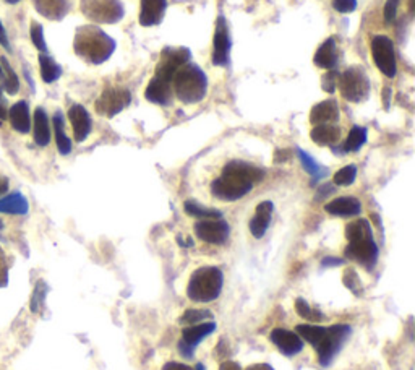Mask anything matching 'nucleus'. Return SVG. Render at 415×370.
Listing matches in <instances>:
<instances>
[{"mask_svg": "<svg viewBox=\"0 0 415 370\" xmlns=\"http://www.w3.org/2000/svg\"><path fill=\"white\" fill-rule=\"evenodd\" d=\"M265 179V171L245 161H230L224 166L220 177L211 184L213 195L224 201H235Z\"/></svg>", "mask_w": 415, "mask_h": 370, "instance_id": "f257e3e1", "label": "nucleus"}, {"mask_svg": "<svg viewBox=\"0 0 415 370\" xmlns=\"http://www.w3.org/2000/svg\"><path fill=\"white\" fill-rule=\"evenodd\" d=\"M73 49L77 55L91 65L104 64L115 51V41L96 25H85L77 29Z\"/></svg>", "mask_w": 415, "mask_h": 370, "instance_id": "f03ea898", "label": "nucleus"}, {"mask_svg": "<svg viewBox=\"0 0 415 370\" xmlns=\"http://www.w3.org/2000/svg\"><path fill=\"white\" fill-rule=\"evenodd\" d=\"M345 237L349 241V246L344 250L345 257L369 270L375 267L378 262V246L373 239L370 223L367 220L352 221L345 226Z\"/></svg>", "mask_w": 415, "mask_h": 370, "instance_id": "7ed1b4c3", "label": "nucleus"}, {"mask_svg": "<svg viewBox=\"0 0 415 370\" xmlns=\"http://www.w3.org/2000/svg\"><path fill=\"white\" fill-rule=\"evenodd\" d=\"M172 90L182 103L195 104L206 96L208 78L197 64H185L177 70Z\"/></svg>", "mask_w": 415, "mask_h": 370, "instance_id": "20e7f679", "label": "nucleus"}, {"mask_svg": "<svg viewBox=\"0 0 415 370\" xmlns=\"http://www.w3.org/2000/svg\"><path fill=\"white\" fill-rule=\"evenodd\" d=\"M224 275L218 267H202L192 275L187 286V296L193 302H213L220 296Z\"/></svg>", "mask_w": 415, "mask_h": 370, "instance_id": "39448f33", "label": "nucleus"}, {"mask_svg": "<svg viewBox=\"0 0 415 370\" xmlns=\"http://www.w3.org/2000/svg\"><path fill=\"white\" fill-rule=\"evenodd\" d=\"M350 333L352 328L349 325H333L324 328L322 340L315 346L318 352L320 366L329 367L331 364H333L336 356H338L341 349H343L344 343L348 341V338L350 336Z\"/></svg>", "mask_w": 415, "mask_h": 370, "instance_id": "423d86ee", "label": "nucleus"}, {"mask_svg": "<svg viewBox=\"0 0 415 370\" xmlns=\"http://www.w3.org/2000/svg\"><path fill=\"white\" fill-rule=\"evenodd\" d=\"M80 8L93 23L114 25L124 18V5L120 0H80Z\"/></svg>", "mask_w": 415, "mask_h": 370, "instance_id": "0eeeda50", "label": "nucleus"}, {"mask_svg": "<svg viewBox=\"0 0 415 370\" xmlns=\"http://www.w3.org/2000/svg\"><path fill=\"white\" fill-rule=\"evenodd\" d=\"M338 85L341 95L350 103H362L369 98L370 80L367 72L360 67H350L343 75H339Z\"/></svg>", "mask_w": 415, "mask_h": 370, "instance_id": "6e6552de", "label": "nucleus"}, {"mask_svg": "<svg viewBox=\"0 0 415 370\" xmlns=\"http://www.w3.org/2000/svg\"><path fill=\"white\" fill-rule=\"evenodd\" d=\"M190 55H192L190 51L187 48H164L161 52L159 62H157L156 65L154 77L172 83L177 70L185 64H188Z\"/></svg>", "mask_w": 415, "mask_h": 370, "instance_id": "1a4fd4ad", "label": "nucleus"}, {"mask_svg": "<svg viewBox=\"0 0 415 370\" xmlns=\"http://www.w3.org/2000/svg\"><path fill=\"white\" fill-rule=\"evenodd\" d=\"M371 57L375 65L380 69L381 74L386 77L393 78L397 72V64H396V52H394V44L393 41L385 34L375 36L371 39Z\"/></svg>", "mask_w": 415, "mask_h": 370, "instance_id": "9d476101", "label": "nucleus"}, {"mask_svg": "<svg viewBox=\"0 0 415 370\" xmlns=\"http://www.w3.org/2000/svg\"><path fill=\"white\" fill-rule=\"evenodd\" d=\"M131 103V95L125 88H106L96 101V112L106 117H114L122 112Z\"/></svg>", "mask_w": 415, "mask_h": 370, "instance_id": "9b49d317", "label": "nucleus"}, {"mask_svg": "<svg viewBox=\"0 0 415 370\" xmlns=\"http://www.w3.org/2000/svg\"><path fill=\"white\" fill-rule=\"evenodd\" d=\"M216 331V323L214 322H203L197 325H190L182 331V340L178 341V351L183 357L193 359L197 346L202 343L204 338L213 335Z\"/></svg>", "mask_w": 415, "mask_h": 370, "instance_id": "f8f14e48", "label": "nucleus"}, {"mask_svg": "<svg viewBox=\"0 0 415 370\" xmlns=\"http://www.w3.org/2000/svg\"><path fill=\"white\" fill-rule=\"evenodd\" d=\"M195 234L199 241L219 246L229 239L230 227L223 218H219V220H202L195 224Z\"/></svg>", "mask_w": 415, "mask_h": 370, "instance_id": "ddd939ff", "label": "nucleus"}, {"mask_svg": "<svg viewBox=\"0 0 415 370\" xmlns=\"http://www.w3.org/2000/svg\"><path fill=\"white\" fill-rule=\"evenodd\" d=\"M230 34L229 26L225 23V18L220 15L216 23V31H214V41H213V62L214 65L224 67L229 62L230 54Z\"/></svg>", "mask_w": 415, "mask_h": 370, "instance_id": "4468645a", "label": "nucleus"}, {"mask_svg": "<svg viewBox=\"0 0 415 370\" xmlns=\"http://www.w3.org/2000/svg\"><path fill=\"white\" fill-rule=\"evenodd\" d=\"M270 341L287 357L297 356L303 349V340L297 333L284 330V328H275L270 333Z\"/></svg>", "mask_w": 415, "mask_h": 370, "instance_id": "2eb2a0df", "label": "nucleus"}, {"mask_svg": "<svg viewBox=\"0 0 415 370\" xmlns=\"http://www.w3.org/2000/svg\"><path fill=\"white\" fill-rule=\"evenodd\" d=\"M68 119H70L72 128H73V137L78 143L85 142L88 138L89 132H91L93 122L91 117H89V112L85 107L80 106V104H73V106L68 109Z\"/></svg>", "mask_w": 415, "mask_h": 370, "instance_id": "dca6fc26", "label": "nucleus"}, {"mask_svg": "<svg viewBox=\"0 0 415 370\" xmlns=\"http://www.w3.org/2000/svg\"><path fill=\"white\" fill-rule=\"evenodd\" d=\"M167 0H140V25L157 26L164 18Z\"/></svg>", "mask_w": 415, "mask_h": 370, "instance_id": "f3484780", "label": "nucleus"}, {"mask_svg": "<svg viewBox=\"0 0 415 370\" xmlns=\"http://www.w3.org/2000/svg\"><path fill=\"white\" fill-rule=\"evenodd\" d=\"M329 215L341 216V218H350L360 215L362 211V203L357 200L355 197H339L334 198L333 201H329L324 205Z\"/></svg>", "mask_w": 415, "mask_h": 370, "instance_id": "a211bd4d", "label": "nucleus"}, {"mask_svg": "<svg viewBox=\"0 0 415 370\" xmlns=\"http://www.w3.org/2000/svg\"><path fill=\"white\" fill-rule=\"evenodd\" d=\"M33 4L44 18L54 22L64 18L72 7V0H33Z\"/></svg>", "mask_w": 415, "mask_h": 370, "instance_id": "6ab92c4d", "label": "nucleus"}, {"mask_svg": "<svg viewBox=\"0 0 415 370\" xmlns=\"http://www.w3.org/2000/svg\"><path fill=\"white\" fill-rule=\"evenodd\" d=\"M339 121V106L334 99L322 101L310 111V122L313 125L334 124Z\"/></svg>", "mask_w": 415, "mask_h": 370, "instance_id": "aec40b11", "label": "nucleus"}, {"mask_svg": "<svg viewBox=\"0 0 415 370\" xmlns=\"http://www.w3.org/2000/svg\"><path fill=\"white\" fill-rule=\"evenodd\" d=\"M272 210H275V206H272V203L268 201V200L261 201L260 205L256 206L255 216L251 218V221H250V232L253 234V237L261 239L263 236H265L268 227H270Z\"/></svg>", "mask_w": 415, "mask_h": 370, "instance_id": "412c9836", "label": "nucleus"}, {"mask_svg": "<svg viewBox=\"0 0 415 370\" xmlns=\"http://www.w3.org/2000/svg\"><path fill=\"white\" fill-rule=\"evenodd\" d=\"M145 96L151 103L159 104V106H167L172 99V83L153 77L148 86H146Z\"/></svg>", "mask_w": 415, "mask_h": 370, "instance_id": "4be33fe9", "label": "nucleus"}, {"mask_svg": "<svg viewBox=\"0 0 415 370\" xmlns=\"http://www.w3.org/2000/svg\"><path fill=\"white\" fill-rule=\"evenodd\" d=\"M313 64L320 69L333 70L338 64V48H336V41L329 38L320 46L317 54L313 57Z\"/></svg>", "mask_w": 415, "mask_h": 370, "instance_id": "5701e85b", "label": "nucleus"}, {"mask_svg": "<svg viewBox=\"0 0 415 370\" xmlns=\"http://www.w3.org/2000/svg\"><path fill=\"white\" fill-rule=\"evenodd\" d=\"M8 119L12 127L20 133H28L31 128V116L29 106L26 101H18L8 111Z\"/></svg>", "mask_w": 415, "mask_h": 370, "instance_id": "b1692460", "label": "nucleus"}, {"mask_svg": "<svg viewBox=\"0 0 415 370\" xmlns=\"http://www.w3.org/2000/svg\"><path fill=\"white\" fill-rule=\"evenodd\" d=\"M310 137L320 147H334L341 138V130L333 124L315 125V128L310 133Z\"/></svg>", "mask_w": 415, "mask_h": 370, "instance_id": "393cba45", "label": "nucleus"}, {"mask_svg": "<svg viewBox=\"0 0 415 370\" xmlns=\"http://www.w3.org/2000/svg\"><path fill=\"white\" fill-rule=\"evenodd\" d=\"M29 210L28 200L20 192L10 194L7 197L0 198V213H7V215H26Z\"/></svg>", "mask_w": 415, "mask_h": 370, "instance_id": "a878e982", "label": "nucleus"}, {"mask_svg": "<svg viewBox=\"0 0 415 370\" xmlns=\"http://www.w3.org/2000/svg\"><path fill=\"white\" fill-rule=\"evenodd\" d=\"M34 142L39 147H47L51 142V127L49 119L43 107H38L34 111Z\"/></svg>", "mask_w": 415, "mask_h": 370, "instance_id": "bb28decb", "label": "nucleus"}, {"mask_svg": "<svg viewBox=\"0 0 415 370\" xmlns=\"http://www.w3.org/2000/svg\"><path fill=\"white\" fill-rule=\"evenodd\" d=\"M297 156L298 159H301V163L303 166V169L307 171V173L312 176V184L315 185L318 180H322L323 177H327L328 174V169L323 168V166H320L317 161H315L312 156L307 154L303 150H297Z\"/></svg>", "mask_w": 415, "mask_h": 370, "instance_id": "cd10ccee", "label": "nucleus"}, {"mask_svg": "<svg viewBox=\"0 0 415 370\" xmlns=\"http://www.w3.org/2000/svg\"><path fill=\"white\" fill-rule=\"evenodd\" d=\"M365 143H367V128L360 127V125H354L343 145V151L344 153H354V151H359L362 147H364Z\"/></svg>", "mask_w": 415, "mask_h": 370, "instance_id": "c85d7f7f", "label": "nucleus"}, {"mask_svg": "<svg viewBox=\"0 0 415 370\" xmlns=\"http://www.w3.org/2000/svg\"><path fill=\"white\" fill-rule=\"evenodd\" d=\"M54 130H55V143H57V148H59V153L60 154H68L72 151V142L70 138L67 137L65 133V127H64V116H62L60 112H57L54 116Z\"/></svg>", "mask_w": 415, "mask_h": 370, "instance_id": "c756f323", "label": "nucleus"}, {"mask_svg": "<svg viewBox=\"0 0 415 370\" xmlns=\"http://www.w3.org/2000/svg\"><path fill=\"white\" fill-rule=\"evenodd\" d=\"M39 67H41V77L46 83H54L59 80L62 75V69L57 62L52 59V57L41 54L39 55Z\"/></svg>", "mask_w": 415, "mask_h": 370, "instance_id": "7c9ffc66", "label": "nucleus"}, {"mask_svg": "<svg viewBox=\"0 0 415 370\" xmlns=\"http://www.w3.org/2000/svg\"><path fill=\"white\" fill-rule=\"evenodd\" d=\"M183 208H185L187 215L199 218V220H219V218H223V213L220 211L199 205V203L195 200H187Z\"/></svg>", "mask_w": 415, "mask_h": 370, "instance_id": "2f4dec72", "label": "nucleus"}, {"mask_svg": "<svg viewBox=\"0 0 415 370\" xmlns=\"http://www.w3.org/2000/svg\"><path fill=\"white\" fill-rule=\"evenodd\" d=\"M214 319L213 312L208 310V309H190L187 310L185 314H183L178 322H180V325H197V323H203V322H208Z\"/></svg>", "mask_w": 415, "mask_h": 370, "instance_id": "473e14b6", "label": "nucleus"}, {"mask_svg": "<svg viewBox=\"0 0 415 370\" xmlns=\"http://www.w3.org/2000/svg\"><path fill=\"white\" fill-rule=\"evenodd\" d=\"M297 335L302 338V340L308 341L313 348L318 345V341L322 340L323 333H324V326H318V325H297L296 328Z\"/></svg>", "mask_w": 415, "mask_h": 370, "instance_id": "72a5a7b5", "label": "nucleus"}, {"mask_svg": "<svg viewBox=\"0 0 415 370\" xmlns=\"http://www.w3.org/2000/svg\"><path fill=\"white\" fill-rule=\"evenodd\" d=\"M296 312L302 319H305L308 322H322L324 319L322 310L315 309V307L310 305L305 299H302V297H298L296 300Z\"/></svg>", "mask_w": 415, "mask_h": 370, "instance_id": "f704fd0d", "label": "nucleus"}, {"mask_svg": "<svg viewBox=\"0 0 415 370\" xmlns=\"http://www.w3.org/2000/svg\"><path fill=\"white\" fill-rule=\"evenodd\" d=\"M2 64H4V74H5V81H4V88L8 93V95H17L18 90H20V80H18V75L15 74V70L12 69V65L8 64L7 59H2Z\"/></svg>", "mask_w": 415, "mask_h": 370, "instance_id": "c9c22d12", "label": "nucleus"}, {"mask_svg": "<svg viewBox=\"0 0 415 370\" xmlns=\"http://www.w3.org/2000/svg\"><path fill=\"white\" fill-rule=\"evenodd\" d=\"M357 177V168L354 164L344 166L343 169H339L338 173L334 174V184L339 187H348L350 184H354Z\"/></svg>", "mask_w": 415, "mask_h": 370, "instance_id": "e433bc0d", "label": "nucleus"}, {"mask_svg": "<svg viewBox=\"0 0 415 370\" xmlns=\"http://www.w3.org/2000/svg\"><path fill=\"white\" fill-rule=\"evenodd\" d=\"M46 291H47V286L44 284V281H39V283L36 284L33 296H31V310L36 312V314H38V312L43 309Z\"/></svg>", "mask_w": 415, "mask_h": 370, "instance_id": "4c0bfd02", "label": "nucleus"}, {"mask_svg": "<svg viewBox=\"0 0 415 370\" xmlns=\"http://www.w3.org/2000/svg\"><path fill=\"white\" fill-rule=\"evenodd\" d=\"M29 34H31V41H33V44L38 48L43 54L47 52V46H46V39H44V31H43V26L39 23L33 22L31 23V29H29Z\"/></svg>", "mask_w": 415, "mask_h": 370, "instance_id": "58836bf2", "label": "nucleus"}, {"mask_svg": "<svg viewBox=\"0 0 415 370\" xmlns=\"http://www.w3.org/2000/svg\"><path fill=\"white\" fill-rule=\"evenodd\" d=\"M344 286L357 296L362 293V283H360V278H359V275H357L355 270H350V268L345 270L344 272Z\"/></svg>", "mask_w": 415, "mask_h": 370, "instance_id": "ea45409f", "label": "nucleus"}, {"mask_svg": "<svg viewBox=\"0 0 415 370\" xmlns=\"http://www.w3.org/2000/svg\"><path fill=\"white\" fill-rule=\"evenodd\" d=\"M338 81H339V74L334 70H329L327 75L323 77V90L328 91V93H334L336 88H338Z\"/></svg>", "mask_w": 415, "mask_h": 370, "instance_id": "a19ab883", "label": "nucleus"}, {"mask_svg": "<svg viewBox=\"0 0 415 370\" xmlns=\"http://www.w3.org/2000/svg\"><path fill=\"white\" fill-rule=\"evenodd\" d=\"M333 8L339 13H350L357 8V0H333Z\"/></svg>", "mask_w": 415, "mask_h": 370, "instance_id": "79ce46f5", "label": "nucleus"}, {"mask_svg": "<svg viewBox=\"0 0 415 370\" xmlns=\"http://www.w3.org/2000/svg\"><path fill=\"white\" fill-rule=\"evenodd\" d=\"M399 4H401V0H386V4H385V20H386V23H393L394 20H396Z\"/></svg>", "mask_w": 415, "mask_h": 370, "instance_id": "37998d69", "label": "nucleus"}, {"mask_svg": "<svg viewBox=\"0 0 415 370\" xmlns=\"http://www.w3.org/2000/svg\"><path fill=\"white\" fill-rule=\"evenodd\" d=\"M8 283V267H7V257L5 252L0 249V288L7 286Z\"/></svg>", "mask_w": 415, "mask_h": 370, "instance_id": "c03bdc74", "label": "nucleus"}, {"mask_svg": "<svg viewBox=\"0 0 415 370\" xmlns=\"http://www.w3.org/2000/svg\"><path fill=\"white\" fill-rule=\"evenodd\" d=\"M8 117V104H7V99L4 96V90L0 88V119H7Z\"/></svg>", "mask_w": 415, "mask_h": 370, "instance_id": "a18cd8bd", "label": "nucleus"}, {"mask_svg": "<svg viewBox=\"0 0 415 370\" xmlns=\"http://www.w3.org/2000/svg\"><path fill=\"white\" fill-rule=\"evenodd\" d=\"M162 370H195L190 366H185V364H180V362H167Z\"/></svg>", "mask_w": 415, "mask_h": 370, "instance_id": "49530a36", "label": "nucleus"}, {"mask_svg": "<svg viewBox=\"0 0 415 370\" xmlns=\"http://www.w3.org/2000/svg\"><path fill=\"white\" fill-rule=\"evenodd\" d=\"M276 163H284V161L291 159V150H277L275 156Z\"/></svg>", "mask_w": 415, "mask_h": 370, "instance_id": "de8ad7c7", "label": "nucleus"}, {"mask_svg": "<svg viewBox=\"0 0 415 370\" xmlns=\"http://www.w3.org/2000/svg\"><path fill=\"white\" fill-rule=\"evenodd\" d=\"M0 46H2V48H5L7 51L12 49V48H10V41L7 38V31H5L2 22H0Z\"/></svg>", "mask_w": 415, "mask_h": 370, "instance_id": "09e8293b", "label": "nucleus"}, {"mask_svg": "<svg viewBox=\"0 0 415 370\" xmlns=\"http://www.w3.org/2000/svg\"><path fill=\"white\" fill-rule=\"evenodd\" d=\"M343 263H344V260L336 258V257H327V258H323V262H322L323 267H336V265H343Z\"/></svg>", "mask_w": 415, "mask_h": 370, "instance_id": "8fccbe9b", "label": "nucleus"}, {"mask_svg": "<svg viewBox=\"0 0 415 370\" xmlns=\"http://www.w3.org/2000/svg\"><path fill=\"white\" fill-rule=\"evenodd\" d=\"M219 370H242V367L239 366L237 362L234 361H225L219 366Z\"/></svg>", "mask_w": 415, "mask_h": 370, "instance_id": "3c124183", "label": "nucleus"}, {"mask_svg": "<svg viewBox=\"0 0 415 370\" xmlns=\"http://www.w3.org/2000/svg\"><path fill=\"white\" fill-rule=\"evenodd\" d=\"M7 190H8V179L7 177H0V197L7 194Z\"/></svg>", "mask_w": 415, "mask_h": 370, "instance_id": "603ef678", "label": "nucleus"}, {"mask_svg": "<svg viewBox=\"0 0 415 370\" xmlns=\"http://www.w3.org/2000/svg\"><path fill=\"white\" fill-rule=\"evenodd\" d=\"M246 370H275L270 364H253V366L246 367Z\"/></svg>", "mask_w": 415, "mask_h": 370, "instance_id": "864d4df0", "label": "nucleus"}, {"mask_svg": "<svg viewBox=\"0 0 415 370\" xmlns=\"http://www.w3.org/2000/svg\"><path fill=\"white\" fill-rule=\"evenodd\" d=\"M195 370H204V366H203V364H197Z\"/></svg>", "mask_w": 415, "mask_h": 370, "instance_id": "5fc2aeb1", "label": "nucleus"}, {"mask_svg": "<svg viewBox=\"0 0 415 370\" xmlns=\"http://www.w3.org/2000/svg\"><path fill=\"white\" fill-rule=\"evenodd\" d=\"M5 2H7V4H12V5H13V4H18L20 0H5Z\"/></svg>", "mask_w": 415, "mask_h": 370, "instance_id": "6e6d98bb", "label": "nucleus"}, {"mask_svg": "<svg viewBox=\"0 0 415 370\" xmlns=\"http://www.w3.org/2000/svg\"><path fill=\"white\" fill-rule=\"evenodd\" d=\"M2 77H4V69H2V65H0V80H2Z\"/></svg>", "mask_w": 415, "mask_h": 370, "instance_id": "4d7b16f0", "label": "nucleus"}, {"mask_svg": "<svg viewBox=\"0 0 415 370\" xmlns=\"http://www.w3.org/2000/svg\"><path fill=\"white\" fill-rule=\"evenodd\" d=\"M4 229V223H2V220H0V231H2Z\"/></svg>", "mask_w": 415, "mask_h": 370, "instance_id": "13d9d810", "label": "nucleus"}]
</instances>
